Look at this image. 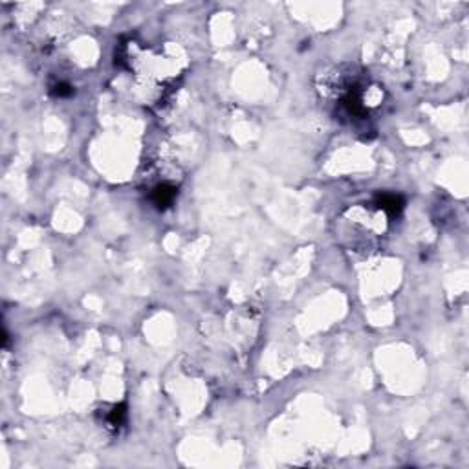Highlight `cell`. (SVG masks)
Listing matches in <instances>:
<instances>
[{
  "label": "cell",
  "instance_id": "7a4b0ae2",
  "mask_svg": "<svg viewBox=\"0 0 469 469\" xmlns=\"http://www.w3.org/2000/svg\"><path fill=\"white\" fill-rule=\"evenodd\" d=\"M325 94L338 109V116L348 121L360 123L369 119L370 112L378 109L384 100V92L369 79L356 72L334 73L332 81L325 85Z\"/></svg>",
  "mask_w": 469,
  "mask_h": 469
},
{
  "label": "cell",
  "instance_id": "52a82bcc",
  "mask_svg": "<svg viewBox=\"0 0 469 469\" xmlns=\"http://www.w3.org/2000/svg\"><path fill=\"white\" fill-rule=\"evenodd\" d=\"M52 95H55V97H59V100H63V97H70V95L73 94V88L68 83H57V85H54L50 88Z\"/></svg>",
  "mask_w": 469,
  "mask_h": 469
},
{
  "label": "cell",
  "instance_id": "6da1fadb",
  "mask_svg": "<svg viewBox=\"0 0 469 469\" xmlns=\"http://www.w3.org/2000/svg\"><path fill=\"white\" fill-rule=\"evenodd\" d=\"M117 63L131 70L143 90L167 92L182 77L185 61L180 52L171 46L143 48L136 42H126L119 48Z\"/></svg>",
  "mask_w": 469,
  "mask_h": 469
},
{
  "label": "cell",
  "instance_id": "5b68a950",
  "mask_svg": "<svg viewBox=\"0 0 469 469\" xmlns=\"http://www.w3.org/2000/svg\"><path fill=\"white\" fill-rule=\"evenodd\" d=\"M374 203L378 206L379 209H381V211L385 213V215H387L388 218L398 217V215L402 213L403 206H405V203H403L402 196H400V194H394V193L378 194V196H376V200H374Z\"/></svg>",
  "mask_w": 469,
  "mask_h": 469
},
{
  "label": "cell",
  "instance_id": "277c9868",
  "mask_svg": "<svg viewBox=\"0 0 469 469\" xmlns=\"http://www.w3.org/2000/svg\"><path fill=\"white\" fill-rule=\"evenodd\" d=\"M176 196H178V187H176L172 182H158L154 185L153 189L149 191V198L150 202L156 206V209H167L174 203Z\"/></svg>",
  "mask_w": 469,
  "mask_h": 469
},
{
  "label": "cell",
  "instance_id": "8992f818",
  "mask_svg": "<svg viewBox=\"0 0 469 469\" xmlns=\"http://www.w3.org/2000/svg\"><path fill=\"white\" fill-rule=\"evenodd\" d=\"M125 422H126L125 405H112V409L107 410V415H105V427L114 429V431H117Z\"/></svg>",
  "mask_w": 469,
  "mask_h": 469
},
{
  "label": "cell",
  "instance_id": "3957f363",
  "mask_svg": "<svg viewBox=\"0 0 469 469\" xmlns=\"http://www.w3.org/2000/svg\"><path fill=\"white\" fill-rule=\"evenodd\" d=\"M387 222L388 217L376 203L350 208L338 218V239L348 251L370 255L384 242Z\"/></svg>",
  "mask_w": 469,
  "mask_h": 469
}]
</instances>
